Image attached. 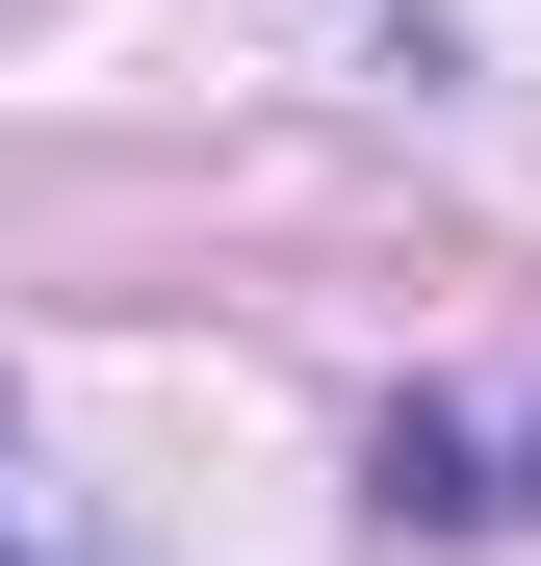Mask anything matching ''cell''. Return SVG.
Returning <instances> with one entry per match:
<instances>
[{
    "mask_svg": "<svg viewBox=\"0 0 541 566\" xmlns=\"http://www.w3.org/2000/svg\"><path fill=\"white\" fill-rule=\"evenodd\" d=\"M0 566H52V515H27V438H0Z\"/></svg>",
    "mask_w": 541,
    "mask_h": 566,
    "instance_id": "cell-1",
    "label": "cell"
},
{
    "mask_svg": "<svg viewBox=\"0 0 541 566\" xmlns=\"http://www.w3.org/2000/svg\"><path fill=\"white\" fill-rule=\"evenodd\" d=\"M490 515H541V438H516V463H490Z\"/></svg>",
    "mask_w": 541,
    "mask_h": 566,
    "instance_id": "cell-2",
    "label": "cell"
}]
</instances>
